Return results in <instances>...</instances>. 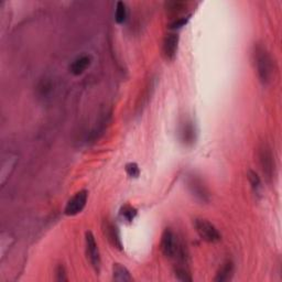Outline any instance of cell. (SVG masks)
Instances as JSON below:
<instances>
[{
    "instance_id": "cell-9",
    "label": "cell",
    "mask_w": 282,
    "mask_h": 282,
    "mask_svg": "<svg viewBox=\"0 0 282 282\" xmlns=\"http://www.w3.org/2000/svg\"><path fill=\"white\" fill-rule=\"evenodd\" d=\"M103 231H104V235L106 236L107 240L109 241L114 248H117L119 250L123 249V241L122 238H120V232L117 226L106 222L104 223V226H103Z\"/></svg>"
},
{
    "instance_id": "cell-16",
    "label": "cell",
    "mask_w": 282,
    "mask_h": 282,
    "mask_svg": "<svg viewBox=\"0 0 282 282\" xmlns=\"http://www.w3.org/2000/svg\"><path fill=\"white\" fill-rule=\"evenodd\" d=\"M127 18V8L126 4L123 1H118L116 4V11H115V20L117 24H123Z\"/></svg>"
},
{
    "instance_id": "cell-20",
    "label": "cell",
    "mask_w": 282,
    "mask_h": 282,
    "mask_svg": "<svg viewBox=\"0 0 282 282\" xmlns=\"http://www.w3.org/2000/svg\"><path fill=\"white\" fill-rule=\"evenodd\" d=\"M187 21H189V17H182V18H178V19L174 20L171 25H170V29L176 30V29H180L182 26H184Z\"/></svg>"
},
{
    "instance_id": "cell-7",
    "label": "cell",
    "mask_w": 282,
    "mask_h": 282,
    "mask_svg": "<svg viewBox=\"0 0 282 282\" xmlns=\"http://www.w3.org/2000/svg\"><path fill=\"white\" fill-rule=\"evenodd\" d=\"M179 239L170 228H165L161 237V250L165 257L173 258L176 255Z\"/></svg>"
},
{
    "instance_id": "cell-4",
    "label": "cell",
    "mask_w": 282,
    "mask_h": 282,
    "mask_svg": "<svg viewBox=\"0 0 282 282\" xmlns=\"http://www.w3.org/2000/svg\"><path fill=\"white\" fill-rule=\"evenodd\" d=\"M186 186L191 194L194 196L196 200L201 201L203 203H207L211 200V194L207 189L204 181L196 174H190L186 178Z\"/></svg>"
},
{
    "instance_id": "cell-5",
    "label": "cell",
    "mask_w": 282,
    "mask_h": 282,
    "mask_svg": "<svg viewBox=\"0 0 282 282\" xmlns=\"http://www.w3.org/2000/svg\"><path fill=\"white\" fill-rule=\"evenodd\" d=\"M85 246H86V255L92 267L96 272L101 270V254L97 243L92 231H86L85 234Z\"/></svg>"
},
{
    "instance_id": "cell-3",
    "label": "cell",
    "mask_w": 282,
    "mask_h": 282,
    "mask_svg": "<svg viewBox=\"0 0 282 282\" xmlns=\"http://www.w3.org/2000/svg\"><path fill=\"white\" fill-rule=\"evenodd\" d=\"M194 227L201 239H203L206 243L215 244L218 243L222 239V236L212 223H209L206 219L196 218L194 219Z\"/></svg>"
},
{
    "instance_id": "cell-15",
    "label": "cell",
    "mask_w": 282,
    "mask_h": 282,
    "mask_svg": "<svg viewBox=\"0 0 282 282\" xmlns=\"http://www.w3.org/2000/svg\"><path fill=\"white\" fill-rule=\"evenodd\" d=\"M174 274H176V277H177L178 280L183 281V282H191L192 281V277H191L190 271L184 265H183V263H179V265L176 267Z\"/></svg>"
},
{
    "instance_id": "cell-6",
    "label": "cell",
    "mask_w": 282,
    "mask_h": 282,
    "mask_svg": "<svg viewBox=\"0 0 282 282\" xmlns=\"http://www.w3.org/2000/svg\"><path fill=\"white\" fill-rule=\"evenodd\" d=\"M88 199L87 191H79L76 193L73 198L69 200V202L66 203V206L64 209V213L68 216H75V215L79 214L83 211L84 207L86 206Z\"/></svg>"
},
{
    "instance_id": "cell-1",
    "label": "cell",
    "mask_w": 282,
    "mask_h": 282,
    "mask_svg": "<svg viewBox=\"0 0 282 282\" xmlns=\"http://www.w3.org/2000/svg\"><path fill=\"white\" fill-rule=\"evenodd\" d=\"M254 62L260 82L265 85L270 83L275 73V64L270 53L268 52L265 47L260 46V44L255 47Z\"/></svg>"
},
{
    "instance_id": "cell-2",
    "label": "cell",
    "mask_w": 282,
    "mask_h": 282,
    "mask_svg": "<svg viewBox=\"0 0 282 282\" xmlns=\"http://www.w3.org/2000/svg\"><path fill=\"white\" fill-rule=\"evenodd\" d=\"M258 161L267 182L271 183L276 177V161L271 148L267 142H262L258 148Z\"/></svg>"
},
{
    "instance_id": "cell-17",
    "label": "cell",
    "mask_w": 282,
    "mask_h": 282,
    "mask_svg": "<svg viewBox=\"0 0 282 282\" xmlns=\"http://www.w3.org/2000/svg\"><path fill=\"white\" fill-rule=\"evenodd\" d=\"M137 215V209L135 207H132L131 205H124V206L120 208V216H122L125 221L127 222H132L135 219Z\"/></svg>"
},
{
    "instance_id": "cell-8",
    "label": "cell",
    "mask_w": 282,
    "mask_h": 282,
    "mask_svg": "<svg viewBox=\"0 0 282 282\" xmlns=\"http://www.w3.org/2000/svg\"><path fill=\"white\" fill-rule=\"evenodd\" d=\"M179 49V35L176 33H169L164 37L162 43V54L167 61L176 59Z\"/></svg>"
},
{
    "instance_id": "cell-10",
    "label": "cell",
    "mask_w": 282,
    "mask_h": 282,
    "mask_svg": "<svg viewBox=\"0 0 282 282\" xmlns=\"http://www.w3.org/2000/svg\"><path fill=\"white\" fill-rule=\"evenodd\" d=\"M180 137L182 142L186 146H191L195 142L196 131L194 125L191 120H186L185 123H183L180 129Z\"/></svg>"
},
{
    "instance_id": "cell-13",
    "label": "cell",
    "mask_w": 282,
    "mask_h": 282,
    "mask_svg": "<svg viewBox=\"0 0 282 282\" xmlns=\"http://www.w3.org/2000/svg\"><path fill=\"white\" fill-rule=\"evenodd\" d=\"M113 279L119 282H129L132 280L130 272L126 267L120 263H114L113 266Z\"/></svg>"
},
{
    "instance_id": "cell-19",
    "label": "cell",
    "mask_w": 282,
    "mask_h": 282,
    "mask_svg": "<svg viewBox=\"0 0 282 282\" xmlns=\"http://www.w3.org/2000/svg\"><path fill=\"white\" fill-rule=\"evenodd\" d=\"M126 172L129 177L131 178H138L140 174L139 167H138L137 163H128L126 165Z\"/></svg>"
},
{
    "instance_id": "cell-18",
    "label": "cell",
    "mask_w": 282,
    "mask_h": 282,
    "mask_svg": "<svg viewBox=\"0 0 282 282\" xmlns=\"http://www.w3.org/2000/svg\"><path fill=\"white\" fill-rule=\"evenodd\" d=\"M186 6L185 2L183 1H169L165 3V9L169 13H172V15H178L180 13L184 7Z\"/></svg>"
},
{
    "instance_id": "cell-21",
    "label": "cell",
    "mask_w": 282,
    "mask_h": 282,
    "mask_svg": "<svg viewBox=\"0 0 282 282\" xmlns=\"http://www.w3.org/2000/svg\"><path fill=\"white\" fill-rule=\"evenodd\" d=\"M55 279H56V281H60V282L68 281V277H66L65 268L62 265L57 266V268L55 269Z\"/></svg>"
},
{
    "instance_id": "cell-14",
    "label": "cell",
    "mask_w": 282,
    "mask_h": 282,
    "mask_svg": "<svg viewBox=\"0 0 282 282\" xmlns=\"http://www.w3.org/2000/svg\"><path fill=\"white\" fill-rule=\"evenodd\" d=\"M247 178L250 183V186H252V189L254 191V193L256 195L260 194L262 185H261V180H260V178L258 177V174L255 172L254 170H248Z\"/></svg>"
},
{
    "instance_id": "cell-11",
    "label": "cell",
    "mask_w": 282,
    "mask_h": 282,
    "mask_svg": "<svg viewBox=\"0 0 282 282\" xmlns=\"http://www.w3.org/2000/svg\"><path fill=\"white\" fill-rule=\"evenodd\" d=\"M92 59L89 55H82L73 61V63L70 65V72L74 75L83 74L89 65H91Z\"/></svg>"
},
{
    "instance_id": "cell-12",
    "label": "cell",
    "mask_w": 282,
    "mask_h": 282,
    "mask_svg": "<svg viewBox=\"0 0 282 282\" xmlns=\"http://www.w3.org/2000/svg\"><path fill=\"white\" fill-rule=\"evenodd\" d=\"M232 275H234V263L231 260H227L219 268L214 280L216 282L228 281L231 279Z\"/></svg>"
}]
</instances>
